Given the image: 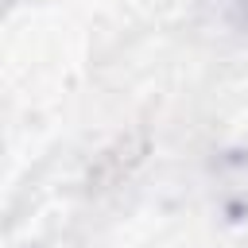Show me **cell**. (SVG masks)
<instances>
[{
    "instance_id": "6da1fadb",
    "label": "cell",
    "mask_w": 248,
    "mask_h": 248,
    "mask_svg": "<svg viewBox=\"0 0 248 248\" xmlns=\"http://www.w3.org/2000/svg\"><path fill=\"white\" fill-rule=\"evenodd\" d=\"M143 155H147V136L143 132L120 136L116 143H108L93 159V167H89V190H112V186H120L143 163Z\"/></svg>"
}]
</instances>
